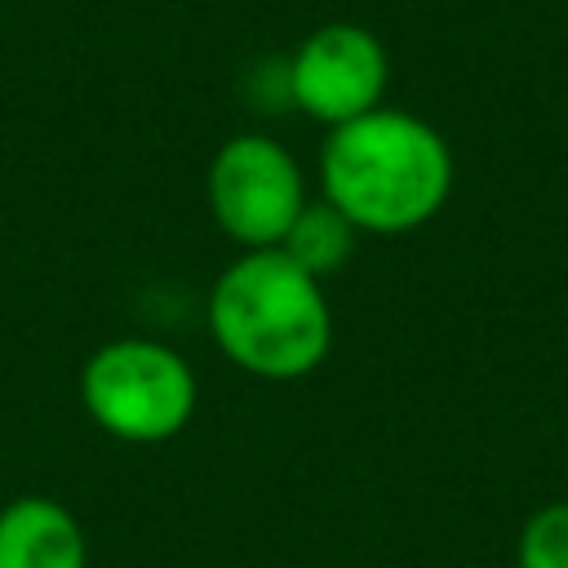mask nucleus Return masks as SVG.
<instances>
[{"instance_id": "obj_4", "label": "nucleus", "mask_w": 568, "mask_h": 568, "mask_svg": "<svg viewBox=\"0 0 568 568\" xmlns=\"http://www.w3.org/2000/svg\"><path fill=\"white\" fill-rule=\"evenodd\" d=\"M213 222L244 248H275L306 204L302 164L271 133H235L209 164Z\"/></svg>"}, {"instance_id": "obj_8", "label": "nucleus", "mask_w": 568, "mask_h": 568, "mask_svg": "<svg viewBox=\"0 0 568 568\" xmlns=\"http://www.w3.org/2000/svg\"><path fill=\"white\" fill-rule=\"evenodd\" d=\"M519 568H568V501L546 506L524 524Z\"/></svg>"}, {"instance_id": "obj_5", "label": "nucleus", "mask_w": 568, "mask_h": 568, "mask_svg": "<svg viewBox=\"0 0 568 568\" xmlns=\"http://www.w3.org/2000/svg\"><path fill=\"white\" fill-rule=\"evenodd\" d=\"M284 84L288 102L302 115L337 129L382 106V93L390 84V58L368 27L324 22L284 62Z\"/></svg>"}, {"instance_id": "obj_6", "label": "nucleus", "mask_w": 568, "mask_h": 568, "mask_svg": "<svg viewBox=\"0 0 568 568\" xmlns=\"http://www.w3.org/2000/svg\"><path fill=\"white\" fill-rule=\"evenodd\" d=\"M0 568H89L80 519L44 493L0 501Z\"/></svg>"}, {"instance_id": "obj_3", "label": "nucleus", "mask_w": 568, "mask_h": 568, "mask_svg": "<svg viewBox=\"0 0 568 568\" xmlns=\"http://www.w3.org/2000/svg\"><path fill=\"white\" fill-rule=\"evenodd\" d=\"M84 413L124 444L173 439L200 399L195 368L155 337H115L80 368Z\"/></svg>"}, {"instance_id": "obj_7", "label": "nucleus", "mask_w": 568, "mask_h": 568, "mask_svg": "<svg viewBox=\"0 0 568 568\" xmlns=\"http://www.w3.org/2000/svg\"><path fill=\"white\" fill-rule=\"evenodd\" d=\"M355 235L359 231L320 195V200H306L302 204V213L293 217V226L284 231V240L275 248H284L306 275L324 280V275H333V271H342L351 262Z\"/></svg>"}, {"instance_id": "obj_1", "label": "nucleus", "mask_w": 568, "mask_h": 568, "mask_svg": "<svg viewBox=\"0 0 568 568\" xmlns=\"http://www.w3.org/2000/svg\"><path fill=\"white\" fill-rule=\"evenodd\" d=\"M453 191L448 142L417 115L377 106L328 129L320 146V195L373 235H399L430 222Z\"/></svg>"}, {"instance_id": "obj_2", "label": "nucleus", "mask_w": 568, "mask_h": 568, "mask_svg": "<svg viewBox=\"0 0 568 568\" xmlns=\"http://www.w3.org/2000/svg\"><path fill=\"white\" fill-rule=\"evenodd\" d=\"M209 333L235 368L293 382L324 364L333 311L320 280L284 248H244L209 293Z\"/></svg>"}]
</instances>
